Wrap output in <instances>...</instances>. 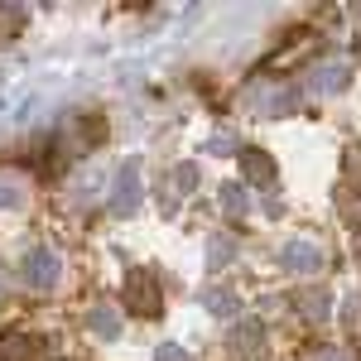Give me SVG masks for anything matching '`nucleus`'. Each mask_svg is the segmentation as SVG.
Masks as SVG:
<instances>
[{"mask_svg": "<svg viewBox=\"0 0 361 361\" xmlns=\"http://www.w3.org/2000/svg\"><path fill=\"white\" fill-rule=\"evenodd\" d=\"M25 183H20V178H5V173H0V212H10V207H25Z\"/></svg>", "mask_w": 361, "mask_h": 361, "instance_id": "15", "label": "nucleus"}, {"mask_svg": "<svg viewBox=\"0 0 361 361\" xmlns=\"http://www.w3.org/2000/svg\"><path fill=\"white\" fill-rule=\"evenodd\" d=\"M265 337H270V333H265L260 318H236L231 333H226V342H231V352H236L241 361H255L260 352H265Z\"/></svg>", "mask_w": 361, "mask_h": 361, "instance_id": "4", "label": "nucleus"}, {"mask_svg": "<svg viewBox=\"0 0 361 361\" xmlns=\"http://www.w3.org/2000/svg\"><path fill=\"white\" fill-rule=\"evenodd\" d=\"M145 207V178H140V159H126L111 183V212L116 217H135Z\"/></svg>", "mask_w": 361, "mask_h": 361, "instance_id": "2", "label": "nucleus"}, {"mask_svg": "<svg viewBox=\"0 0 361 361\" xmlns=\"http://www.w3.org/2000/svg\"><path fill=\"white\" fill-rule=\"evenodd\" d=\"M236 164H241V173H246L250 183H275V159L260 145H241L236 149Z\"/></svg>", "mask_w": 361, "mask_h": 361, "instance_id": "9", "label": "nucleus"}, {"mask_svg": "<svg viewBox=\"0 0 361 361\" xmlns=\"http://www.w3.org/2000/svg\"><path fill=\"white\" fill-rule=\"evenodd\" d=\"M342 328L347 333H361V294H347L342 299Z\"/></svg>", "mask_w": 361, "mask_h": 361, "instance_id": "16", "label": "nucleus"}, {"mask_svg": "<svg viewBox=\"0 0 361 361\" xmlns=\"http://www.w3.org/2000/svg\"><path fill=\"white\" fill-rule=\"evenodd\" d=\"M63 279V260H58L54 246H34L25 255V284L29 289H54Z\"/></svg>", "mask_w": 361, "mask_h": 361, "instance_id": "3", "label": "nucleus"}, {"mask_svg": "<svg viewBox=\"0 0 361 361\" xmlns=\"http://www.w3.org/2000/svg\"><path fill=\"white\" fill-rule=\"evenodd\" d=\"M342 222L352 231H361V197H342Z\"/></svg>", "mask_w": 361, "mask_h": 361, "instance_id": "18", "label": "nucleus"}, {"mask_svg": "<svg viewBox=\"0 0 361 361\" xmlns=\"http://www.w3.org/2000/svg\"><path fill=\"white\" fill-rule=\"evenodd\" d=\"M197 178H202L197 164H178L173 169V188H178V193H197Z\"/></svg>", "mask_w": 361, "mask_h": 361, "instance_id": "17", "label": "nucleus"}, {"mask_svg": "<svg viewBox=\"0 0 361 361\" xmlns=\"http://www.w3.org/2000/svg\"><path fill=\"white\" fill-rule=\"evenodd\" d=\"M231 255H236V241H231V236H212V241H207V270H222Z\"/></svg>", "mask_w": 361, "mask_h": 361, "instance_id": "14", "label": "nucleus"}, {"mask_svg": "<svg viewBox=\"0 0 361 361\" xmlns=\"http://www.w3.org/2000/svg\"><path fill=\"white\" fill-rule=\"evenodd\" d=\"M226 149H231V140H226V135H217V140H207V154H226Z\"/></svg>", "mask_w": 361, "mask_h": 361, "instance_id": "21", "label": "nucleus"}, {"mask_svg": "<svg viewBox=\"0 0 361 361\" xmlns=\"http://www.w3.org/2000/svg\"><path fill=\"white\" fill-rule=\"evenodd\" d=\"M222 212L226 217H246L250 212V197H246L241 183H222Z\"/></svg>", "mask_w": 361, "mask_h": 361, "instance_id": "13", "label": "nucleus"}, {"mask_svg": "<svg viewBox=\"0 0 361 361\" xmlns=\"http://www.w3.org/2000/svg\"><path fill=\"white\" fill-rule=\"evenodd\" d=\"M34 357H39V337H29V333L0 337V361H34Z\"/></svg>", "mask_w": 361, "mask_h": 361, "instance_id": "11", "label": "nucleus"}, {"mask_svg": "<svg viewBox=\"0 0 361 361\" xmlns=\"http://www.w3.org/2000/svg\"><path fill=\"white\" fill-rule=\"evenodd\" d=\"M0 106H5V97H0Z\"/></svg>", "mask_w": 361, "mask_h": 361, "instance_id": "23", "label": "nucleus"}, {"mask_svg": "<svg viewBox=\"0 0 361 361\" xmlns=\"http://www.w3.org/2000/svg\"><path fill=\"white\" fill-rule=\"evenodd\" d=\"M294 308H299V313H304L308 323H328V308H333V299H328V289H323V284H313V289H299V294H294Z\"/></svg>", "mask_w": 361, "mask_h": 361, "instance_id": "10", "label": "nucleus"}, {"mask_svg": "<svg viewBox=\"0 0 361 361\" xmlns=\"http://www.w3.org/2000/svg\"><path fill=\"white\" fill-rule=\"evenodd\" d=\"M255 111H260V116H294V111H299V92H294L289 82L260 87V92H255Z\"/></svg>", "mask_w": 361, "mask_h": 361, "instance_id": "6", "label": "nucleus"}, {"mask_svg": "<svg viewBox=\"0 0 361 361\" xmlns=\"http://www.w3.org/2000/svg\"><path fill=\"white\" fill-rule=\"evenodd\" d=\"M279 265L289 275H318L323 270V246L318 241H289V246L279 250Z\"/></svg>", "mask_w": 361, "mask_h": 361, "instance_id": "5", "label": "nucleus"}, {"mask_svg": "<svg viewBox=\"0 0 361 361\" xmlns=\"http://www.w3.org/2000/svg\"><path fill=\"white\" fill-rule=\"evenodd\" d=\"M87 328L102 337V342H116V337H121V313H116L111 304H97L87 313Z\"/></svg>", "mask_w": 361, "mask_h": 361, "instance_id": "12", "label": "nucleus"}, {"mask_svg": "<svg viewBox=\"0 0 361 361\" xmlns=\"http://www.w3.org/2000/svg\"><path fill=\"white\" fill-rule=\"evenodd\" d=\"M154 361H193V357H188L178 342H159V347H154Z\"/></svg>", "mask_w": 361, "mask_h": 361, "instance_id": "19", "label": "nucleus"}, {"mask_svg": "<svg viewBox=\"0 0 361 361\" xmlns=\"http://www.w3.org/2000/svg\"><path fill=\"white\" fill-rule=\"evenodd\" d=\"M352 87V63H318L308 73V92H323V97H337Z\"/></svg>", "mask_w": 361, "mask_h": 361, "instance_id": "7", "label": "nucleus"}, {"mask_svg": "<svg viewBox=\"0 0 361 361\" xmlns=\"http://www.w3.org/2000/svg\"><path fill=\"white\" fill-rule=\"evenodd\" d=\"M58 361H63V357H58Z\"/></svg>", "mask_w": 361, "mask_h": 361, "instance_id": "24", "label": "nucleus"}, {"mask_svg": "<svg viewBox=\"0 0 361 361\" xmlns=\"http://www.w3.org/2000/svg\"><path fill=\"white\" fill-rule=\"evenodd\" d=\"M347 164H361V145H357V149H347Z\"/></svg>", "mask_w": 361, "mask_h": 361, "instance_id": "22", "label": "nucleus"}, {"mask_svg": "<svg viewBox=\"0 0 361 361\" xmlns=\"http://www.w3.org/2000/svg\"><path fill=\"white\" fill-rule=\"evenodd\" d=\"M197 304L207 308L212 318H226V323H236V313H241V294H236L231 284H207V289L197 294Z\"/></svg>", "mask_w": 361, "mask_h": 361, "instance_id": "8", "label": "nucleus"}, {"mask_svg": "<svg viewBox=\"0 0 361 361\" xmlns=\"http://www.w3.org/2000/svg\"><path fill=\"white\" fill-rule=\"evenodd\" d=\"M121 308L135 313V318H154L164 308V294H159V279L149 270H130L126 284H121Z\"/></svg>", "mask_w": 361, "mask_h": 361, "instance_id": "1", "label": "nucleus"}, {"mask_svg": "<svg viewBox=\"0 0 361 361\" xmlns=\"http://www.w3.org/2000/svg\"><path fill=\"white\" fill-rule=\"evenodd\" d=\"M308 361H347V352H342V347H313Z\"/></svg>", "mask_w": 361, "mask_h": 361, "instance_id": "20", "label": "nucleus"}]
</instances>
